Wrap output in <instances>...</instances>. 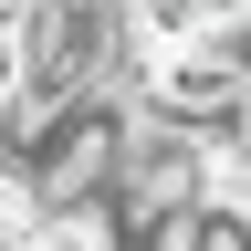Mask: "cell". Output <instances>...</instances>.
Returning <instances> with one entry per match:
<instances>
[{
	"instance_id": "cell-1",
	"label": "cell",
	"mask_w": 251,
	"mask_h": 251,
	"mask_svg": "<svg viewBox=\"0 0 251 251\" xmlns=\"http://www.w3.org/2000/svg\"><path fill=\"white\" fill-rule=\"evenodd\" d=\"M230 147H241V157H251V115H241V136H230Z\"/></svg>"
}]
</instances>
